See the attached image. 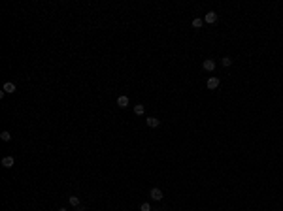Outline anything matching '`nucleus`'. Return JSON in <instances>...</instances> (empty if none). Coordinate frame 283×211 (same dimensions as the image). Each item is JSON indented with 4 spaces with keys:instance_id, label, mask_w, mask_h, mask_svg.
Returning <instances> with one entry per match:
<instances>
[{
    "instance_id": "1",
    "label": "nucleus",
    "mask_w": 283,
    "mask_h": 211,
    "mask_svg": "<svg viewBox=\"0 0 283 211\" xmlns=\"http://www.w3.org/2000/svg\"><path fill=\"white\" fill-rule=\"evenodd\" d=\"M151 198H153V200H157V202H161L162 200V190L161 189H151Z\"/></svg>"
},
{
    "instance_id": "2",
    "label": "nucleus",
    "mask_w": 283,
    "mask_h": 211,
    "mask_svg": "<svg viewBox=\"0 0 283 211\" xmlns=\"http://www.w3.org/2000/svg\"><path fill=\"white\" fill-rule=\"evenodd\" d=\"M217 21V13L215 11H208V15L204 17V23H208V25H212V23Z\"/></svg>"
},
{
    "instance_id": "3",
    "label": "nucleus",
    "mask_w": 283,
    "mask_h": 211,
    "mask_svg": "<svg viewBox=\"0 0 283 211\" xmlns=\"http://www.w3.org/2000/svg\"><path fill=\"white\" fill-rule=\"evenodd\" d=\"M202 68H204L206 72H213V70H215V62L208 58V61H204V62H202Z\"/></svg>"
},
{
    "instance_id": "4",
    "label": "nucleus",
    "mask_w": 283,
    "mask_h": 211,
    "mask_svg": "<svg viewBox=\"0 0 283 211\" xmlns=\"http://www.w3.org/2000/svg\"><path fill=\"white\" fill-rule=\"evenodd\" d=\"M13 164H15L13 157H4V158H2V166H4V168H11Z\"/></svg>"
},
{
    "instance_id": "5",
    "label": "nucleus",
    "mask_w": 283,
    "mask_h": 211,
    "mask_svg": "<svg viewBox=\"0 0 283 211\" xmlns=\"http://www.w3.org/2000/svg\"><path fill=\"white\" fill-rule=\"evenodd\" d=\"M217 87H219V79L217 77H210L208 79V89H217Z\"/></svg>"
},
{
    "instance_id": "6",
    "label": "nucleus",
    "mask_w": 283,
    "mask_h": 211,
    "mask_svg": "<svg viewBox=\"0 0 283 211\" xmlns=\"http://www.w3.org/2000/svg\"><path fill=\"white\" fill-rule=\"evenodd\" d=\"M159 125H161V123H159L157 117H147V126H151V128H157Z\"/></svg>"
},
{
    "instance_id": "7",
    "label": "nucleus",
    "mask_w": 283,
    "mask_h": 211,
    "mask_svg": "<svg viewBox=\"0 0 283 211\" xmlns=\"http://www.w3.org/2000/svg\"><path fill=\"white\" fill-rule=\"evenodd\" d=\"M117 106L119 107H126V106H129V98H126V96H119L117 98Z\"/></svg>"
},
{
    "instance_id": "8",
    "label": "nucleus",
    "mask_w": 283,
    "mask_h": 211,
    "mask_svg": "<svg viewBox=\"0 0 283 211\" xmlns=\"http://www.w3.org/2000/svg\"><path fill=\"white\" fill-rule=\"evenodd\" d=\"M4 93H15V85L13 83H6L4 85Z\"/></svg>"
},
{
    "instance_id": "9",
    "label": "nucleus",
    "mask_w": 283,
    "mask_h": 211,
    "mask_svg": "<svg viewBox=\"0 0 283 211\" xmlns=\"http://www.w3.org/2000/svg\"><path fill=\"white\" fill-rule=\"evenodd\" d=\"M202 25H204V21H202V19H193V26H194V29H200Z\"/></svg>"
},
{
    "instance_id": "10",
    "label": "nucleus",
    "mask_w": 283,
    "mask_h": 211,
    "mask_svg": "<svg viewBox=\"0 0 283 211\" xmlns=\"http://www.w3.org/2000/svg\"><path fill=\"white\" fill-rule=\"evenodd\" d=\"M134 113H136V115H143V106L142 104L134 106Z\"/></svg>"
},
{
    "instance_id": "11",
    "label": "nucleus",
    "mask_w": 283,
    "mask_h": 211,
    "mask_svg": "<svg viewBox=\"0 0 283 211\" xmlns=\"http://www.w3.org/2000/svg\"><path fill=\"white\" fill-rule=\"evenodd\" d=\"M68 200H70V204H72V205H79V198H78V196H70Z\"/></svg>"
},
{
    "instance_id": "12",
    "label": "nucleus",
    "mask_w": 283,
    "mask_h": 211,
    "mask_svg": "<svg viewBox=\"0 0 283 211\" xmlns=\"http://www.w3.org/2000/svg\"><path fill=\"white\" fill-rule=\"evenodd\" d=\"M0 138H2V140H4V141H10V140H11V136H10V132H2V134H0Z\"/></svg>"
},
{
    "instance_id": "13",
    "label": "nucleus",
    "mask_w": 283,
    "mask_h": 211,
    "mask_svg": "<svg viewBox=\"0 0 283 211\" xmlns=\"http://www.w3.org/2000/svg\"><path fill=\"white\" fill-rule=\"evenodd\" d=\"M230 64H232V58H230V57H225V58H223V66H230Z\"/></svg>"
},
{
    "instance_id": "14",
    "label": "nucleus",
    "mask_w": 283,
    "mask_h": 211,
    "mask_svg": "<svg viewBox=\"0 0 283 211\" xmlns=\"http://www.w3.org/2000/svg\"><path fill=\"white\" fill-rule=\"evenodd\" d=\"M140 209H142V211H151V205H149V204H142Z\"/></svg>"
},
{
    "instance_id": "15",
    "label": "nucleus",
    "mask_w": 283,
    "mask_h": 211,
    "mask_svg": "<svg viewBox=\"0 0 283 211\" xmlns=\"http://www.w3.org/2000/svg\"><path fill=\"white\" fill-rule=\"evenodd\" d=\"M59 211H68V209H64V208H61V209H59Z\"/></svg>"
}]
</instances>
